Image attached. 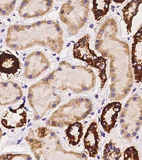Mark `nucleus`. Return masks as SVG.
<instances>
[{
	"label": "nucleus",
	"instance_id": "obj_1",
	"mask_svg": "<svg viewBox=\"0 0 142 160\" xmlns=\"http://www.w3.org/2000/svg\"><path fill=\"white\" fill-rule=\"evenodd\" d=\"M117 32L116 21L108 19L100 27L95 42L98 52L110 58V97L113 100L125 98L133 84L129 46L119 39Z\"/></svg>",
	"mask_w": 142,
	"mask_h": 160
},
{
	"label": "nucleus",
	"instance_id": "obj_2",
	"mask_svg": "<svg viewBox=\"0 0 142 160\" xmlns=\"http://www.w3.org/2000/svg\"><path fill=\"white\" fill-rule=\"evenodd\" d=\"M6 43L9 48L18 51L40 44L58 53L63 46V32L58 23L53 21H41L31 25H12L7 31Z\"/></svg>",
	"mask_w": 142,
	"mask_h": 160
},
{
	"label": "nucleus",
	"instance_id": "obj_3",
	"mask_svg": "<svg viewBox=\"0 0 142 160\" xmlns=\"http://www.w3.org/2000/svg\"><path fill=\"white\" fill-rule=\"evenodd\" d=\"M44 79L56 90H71L77 93L91 90L96 82V76L92 69L66 61L61 62L58 68Z\"/></svg>",
	"mask_w": 142,
	"mask_h": 160
},
{
	"label": "nucleus",
	"instance_id": "obj_4",
	"mask_svg": "<svg viewBox=\"0 0 142 160\" xmlns=\"http://www.w3.org/2000/svg\"><path fill=\"white\" fill-rule=\"evenodd\" d=\"M26 140L37 159H63L72 156L78 159L87 158L85 154L66 151L56 133L47 128L31 130Z\"/></svg>",
	"mask_w": 142,
	"mask_h": 160
},
{
	"label": "nucleus",
	"instance_id": "obj_5",
	"mask_svg": "<svg viewBox=\"0 0 142 160\" xmlns=\"http://www.w3.org/2000/svg\"><path fill=\"white\" fill-rule=\"evenodd\" d=\"M92 107V102L87 98L73 99L56 110L47 121V125L62 128L82 120L90 114Z\"/></svg>",
	"mask_w": 142,
	"mask_h": 160
},
{
	"label": "nucleus",
	"instance_id": "obj_6",
	"mask_svg": "<svg viewBox=\"0 0 142 160\" xmlns=\"http://www.w3.org/2000/svg\"><path fill=\"white\" fill-rule=\"evenodd\" d=\"M43 78L28 89V100L34 110V120L41 119L61 102V96Z\"/></svg>",
	"mask_w": 142,
	"mask_h": 160
},
{
	"label": "nucleus",
	"instance_id": "obj_7",
	"mask_svg": "<svg viewBox=\"0 0 142 160\" xmlns=\"http://www.w3.org/2000/svg\"><path fill=\"white\" fill-rule=\"evenodd\" d=\"M121 133L124 139L131 141L141 126V98L135 95L127 100L121 114Z\"/></svg>",
	"mask_w": 142,
	"mask_h": 160
},
{
	"label": "nucleus",
	"instance_id": "obj_8",
	"mask_svg": "<svg viewBox=\"0 0 142 160\" xmlns=\"http://www.w3.org/2000/svg\"><path fill=\"white\" fill-rule=\"evenodd\" d=\"M89 12V0H68L62 6L59 15L70 32L76 34L86 23Z\"/></svg>",
	"mask_w": 142,
	"mask_h": 160
},
{
	"label": "nucleus",
	"instance_id": "obj_9",
	"mask_svg": "<svg viewBox=\"0 0 142 160\" xmlns=\"http://www.w3.org/2000/svg\"><path fill=\"white\" fill-rule=\"evenodd\" d=\"M73 56L77 59L86 63L92 68L97 69L101 81L102 88L107 82L106 74L107 59L100 57L90 47V36L85 35L77 41L73 46Z\"/></svg>",
	"mask_w": 142,
	"mask_h": 160
},
{
	"label": "nucleus",
	"instance_id": "obj_10",
	"mask_svg": "<svg viewBox=\"0 0 142 160\" xmlns=\"http://www.w3.org/2000/svg\"><path fill=\"white\" fill-rule=\"evenodd\" d=\"M50 62L40 51H34L27 56L25 61L24 76L28 79H35L47 70Z\"/></svg>",
	"mask_w": 142,
	"mask_h": 160
},
{
	"label": "nucleus",
	"instance_id": "obj_11",
	"mask_svg": "<svg viewBox=\"0 0 142 160\" xmlns=\"http://www.w3.org/2000/svg\"><path fill=\"white\" fill-rule=\"evenodd\" d=\"M53 3V0H23L19 14L27 19L43 16L51 9Z\"/></svg>",
	"mask_w": 142,
	"mask_h": 160
},
{
	"label": "nucleus",
	"instance_id": "obj_12",
	"mask_svg": "<svg viewBox=\"0 0 142 160\" xmlns=\"http://www.w3.org/2000/svg\"><path fill=\"white\" fill-rule=\"evenodd\" d=\"M142 29L140 27L134 36L131 46V66L134 70V78L136 82L141 81V57H142Z\"/></svg>",
	"mask_w": 142,
	"mask_h": 160
},
{
	"label": "nucleus",
	"instance_id": "obj_13",
	"mask_svg": "<svg viewBox=\"0 0 142 160\" xmlns=\"http://www.w3.org/2000/svg\"><path fill=\"white\" fill-rule=\"evenodd\" d=\"M121 110L122 104L117 101L110 102L103 108L100 116V123L107 133H110L115 127Z\"/></svg>",
	"mask_w": 142,
	"mask_h": 160
},
{
	"label": "nucleus",
	"instance_id": "obj_14",
	"mask_svg": "<svg viewBox=\"0 0 142 160\" xmlns=\"http://www.w3.org/2000/svg\"><path fill=\"white\" fill-rule=\"evenodd\" d=\"M23 95L19 85L12 81L0 82V105H7L17 102Z\"/></svg>",
	"mask_w": 142,
	"mask_h": 160
},
{
	"label": "nucleus",
	"instance_id": "obj_15",
	"mask_svg": "<svg viewBox=\"0 0 142 160\" xmlns=\"http://www.w3.org/2000/svg\"><path fill=\"white\" fill-rule=\"evenodd\" d=\"M27 122V113L23 108L9 109L2 116L1 123L7 129L19 128Z\"/></svg>",
	"mask_w": 142,
	"mask_h": 160
},
{
	"label": "nucleus",
	"instance_id": "obj_16",
	"mask_svg": "<svg viewBox=\"0 0 142 160\" xmlns=\"http://www.w3.org/2000/svg\"><path fill=\"white\" fill-rule=\"evenodd\" d=\"M20 69V62L16 56L7 51H0V74L2 76L5 78H10L19 73Z\"/></svg>",
	"mask_w": 142,
	"mask_h": 160
},
{
	"label": "nucleus",
	"instance_id": "obj_17",
	"mask_svg": "<svg viewBox=\"0 0 142 160\" xmlns=\"http://www.w3.org/2000/svg\"><path fill=\"white\" fill-rule=\"evenodd\" d=\"M85 152L90 157H95L98 153L100 143V133L96 122H92L87 128L84 139Z\"/></svg>",
	"mask_w": 142,
	"mask_h": 160
},
{
	"label": "nucleus",
	"instance_id": "obj_18",
	"mask_svg": "<svg viewBox=\"0 0 142 160\" xmlns=\"http://www.w3.org/2000/svg\"><path fill=\"white\" fill-rule=\"evenodd\" d=\"M141 0H131L122 9L123 21L125 23L128 33L131 32L134 17L138 14Z\"/></svg>",
	"mask_w": 142,
	"mask_h": 160
},
{
	"label": "nucleus",
	"instance_id": "obj_19",
	"mask_svg": "<svg viewBox=\"0 0 142 160\" xmlns=\"http://www.w3.org/2000/svg\"><path fill=\"white\" fill-rule=\"evenodd\" d=\"M66 135L71 146H76L80 142L83 135V126L81 122L70 124L66 130Z\"/></svg>",
	"mask_w": 142,
	"mask_h": 160
},
{
	"label": "nucleus",
	"instance_id": "obj_20",
	"mask_svg": "<svg viewBox=\"0 0 142 160\" xmlns=\"http://www.w3.org/2000/svg\"><path fill=\"white\" fill-rule=\"evenodd\" d=\"M111 0H92V11L95 19L101 20L107 14L110 10Z\"/></svg>",
	"mask_w": 142,
	"mask_h": 160
},
{
	"label": "nucleus",
	"instance_id": "obj_21",
	"mask_svg": "<svg viewBox=\"0 0 142 160\" xmlns=\"http://www.w3.org/2000/svg\"><path fill=\"white\" fill-rule=\"evenodd\" d=\"M122 157L121 149L114 142L113 140H110L105 144L104 152H103L102 159H119Z\"/></svg>",
	"mask_w": 142,
	"mask_h": 160
},
{
	"label": "nucleus",
	"instance_id": "obj_22",
	"mask_svg": "<svg viewBox=\"0 0 142 160\" xmlns=\"http://www.w3.org/2000/svg\"><path fill=\"white\" fill-rule=\"evenodd\" d=\"M17 0H0V15L7 16L14 9Z\"/></svg>",
	"mask_w": 142,
	"mask_h": 160
},
{
	"label": "nucleus",
	"instance_id": "obj_23",
	"mask_svg": "<svg viewBox=\"0 0 142 160\" xmlns=\"http://www.w3.org/2000/svg\"><path fill=\"white\" fill-rule=\"evenodd\" d=\"M139 152L134 147H130L124 152V159H139Z\"/></svg>",
	"mask_w": 142,
	"mask_h": 160
},
{
	"label": "nucleus",
	"instance_id": "obj_24",
	"mask_svg": "<svg viewBox=\"0 0 142 160\" xmlns=\"http://www.w3.org/2000/svg\"><path fill=\"white\" fill-rule=\"evenodd\" d=\"M32 157L24 154H5L0 156V159H32Z\"/></svg>",
	"mask_w": 142,
	"mask_h": 160
},
{
	"label": "nucleus",
	"instance_id": "obj_25",
	"mask_svg": "<svg viewBox=\"0 0 142 160\" xmlns=\"http://www.w3.org/2000/svg\"><path fill=\"white\" fill-rule=\"evenodd\" d=\"M113 2H115V3H118V4H121V3H123L124 2H125L126 0H112Z\"/></svg>",
	"mask_w": 142,
	"mask_h": 160
},
{
	"label": "nucleus",
	"instance_id": "obj_26",
	"mask_svg": "<svg viewBox=\"0 0 142 160\" xmlns=\"http://www.w3.org/2000/svg\"><path fill=\"white\" fill-rule=\"evenodd\" d=\"M2 135H3V132H2V130H1V129H0V139L2 138Z\"/></svg>",
	"mask_w": 142,
	"mask_h": 160
}]
</instances>
